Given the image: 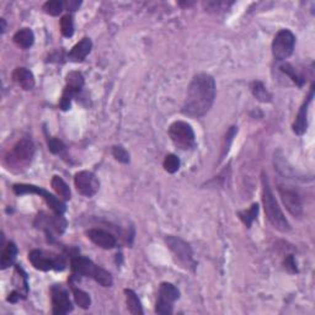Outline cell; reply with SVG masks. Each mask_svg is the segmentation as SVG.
<instances>
[{
    "label": "cell",
    "mask_w": 315,
    "mask_h": 315,
    "mask_svg": "<svg viewBox=\"0 0 315 315\" xmlns=\"http://www.w3.org/2000/svg\"><path fill=\"white\" fill-rule=\"evenodd\" d=\"M61 31L65 37H72L73 33H74V21H73V16L70 14H67L62 18Z\"/></svg>",
    "instance_id": "cell-29"
},
{
    "label": "cell",
    "mask_w": 315,
    "mask_h": 315,
    "mask_svg": "<svg viewBox=\"0 0 315 315\" xmlns=\"http://www.w3.org/2000/svg\"><path fill=\"white\" fill-rule=\"evenodd\" d=\"M178 5L180 7H191V5H194V3H178Z\"/></svg>",
    "instance_id": "cell-40"
},
{
    "label": "cell",
    "mask_w": 315,
    "mask_h": 315,
    "mask_svg": "<svg viewBox=\"0 0 315 315\" xmlns=\"http://www.w3.org/2000/svg\"><path fill=\"white\" fill-rule=\"evenodd\" d=\"M67 86L78 94L84 86V76L79 72H72L67 76Z\"/></svg>",
    "instance_id": "cell-25"
},
{
    "label": "cell",
    "mask_w": 315,
    "mask_h": 315,
    "mask_svg": "<svg viewBox=\"0 0 315 315\" xmlns=\"http://www.w3.org/2000/svg\"><path fill=\"white\" fill-rule=\"evenodd\" d=\"M124 294H126V303L127 308H128L130 314L141 315L143 314V309H142L141 300L138 299L137 294L132 289H124Z\"/></svg>",
    "instance_id": "cell-21"
},
{
    "label": "cell",
    "mask_w": 315,
    "mask_h": 315,
    "mask_svg": "<svg viewBox=\"0 0 315 315\" xmlns=\"http://www.w3.org/2000/svg\"><path fill=\"white\" fill-rule=\"evenodd\" d=\"M47 143H48V149H50L53 154H59V153L63 152L65 148L63 142L59 141V139H57V138H48Z\"/></svg>",
    "instance_id": "cell-34"
},
{
    "label": "cell",
    "mask_w": 315,
    "mask_h": 315,
    "mask_svg": "<svg viewBox=\"0 0 315 315\" xmlns=\"http://www.w3.org/2000/svg\"><path fill=\"white\" fill-rule=\"evenodd\" d=\"M14 285L16 286V291L21 294L22 298L26 297L28 293V287H27V276L25 274V271L19 266L15 267V274H14Z\"/></svg>",
    "instance_id": "cell-20"
},
{
    "label": "cell",
    "mask_w": 315,
    "mask_h": 315,
    "mask_svg": "<svg viewBox=\"0 0 315 315\" xmlns=\"http://www.w3.org/2000/svg\"><path fill=\"white\" fill-rule=\"evenodd\" d=\"M257 213H259V204L254 203L249 209L238 212V215H239V218L241 220H243L244 224H245L248 228H250L252 222L256 219Z\"/></svg>",
    "instance_id": "cell-24"
},
{
    "label": "cell",
    "mask_w": 315,
    "mask_h": 315,
    "mask_svg": "<svg viewBox=\"0 0 315 315\" xmlns=\"http://www.w3.org/2000/svg\"><path fill=\"white\" fill-rule=\"evenodd\" d=\"M13 79L24 90H31L35 86V76L26 68H16L13 73Z\"/></svg>",
    "instance_id": "cell-17"
},
{
    "label": "cell",
    "mask_w": 315,
    "mask_h": 315,
    "mask_svg": "<svg viewBox=\"0 0 315 315\" xmlns=\"http://www.w3.org/2000/svg\"><path fill=\"white\" fill-rule=\"evenodd\" d=\"M92 278H94V280H95L99 285H101L102 287H111L113 283L111 274L98 265H96L95 269H94Z\"/></svg>",
    "instance_id": "cell-23"
},
{
    "label": "cell",
    "mask_w": 315,
    "mask_h": 315,
    "mask_svg": "<svg viewBox=\"0 0 315 315\" xmlns=\"http://www.w3.org/2000/svg\"><path fill=\"white\" fill-rule=\"evenodd\" d=\"M52 187L59 197H62L65 201L70 200V197H72V192H70L69 186L65 184V181L61 176H57V175L56 176H53Z\"/></svg>",
    "instance_id": "cell-22"
},
{
    "label": "cell",
    "mask_w": 315,
    "mask_h": 315,
    "mask_svg": "<svg viewBox=\"0 0 315 315\" xmlns=\"http://www.w3.org/2000/svg\"><path fill=\"white\" fill-rule=\"evenodd\" d=\"M180 297V292L172 283L163 282L159 287V298L155 305V311L161 315L172 313V304Z\"/></svg>",
    "instance_id": "cell-8"
},
{
    "label": "cell",
    "mask_w": 315,
    "mask_h": 315,
    "mask_svg": "<svg viewBox=\"0 0 315 315\" xmlns=\"http://www.w3.org/2000/svg\"><path fill=\"white\" fill-rule=\"evenodd\" d=\"M16 255H18V248H16V245L13 241H10V243L7 244V246L3 248L2 260H0V267H2V269L10 267L16 259Z\"/></svg>",
    "instance_id": "cell-19"
},
{
    "label": "cell",
    "mask_w": 315,
    "mask_h": 315,
    "mask_svg": "<svg viewBox=\"0 0 315 315\" xmlns=\"http://www.w3.org/2000/svg\"><path fill=\"white\" fill-rule=\"evenodd\" d=\"M96 265L84 256H75L72 260V269L75 276L92 277Z\"/></svg>",
    "instance_id": "cell-15"
},
{
    "label": "cell",
    "mask_w": 315,
    "mask_h": 315,
    "mask_svg": "<svg viewBox=\"0 0 315 315\" xmlns=\"http://www.w3.org/2000/svg\"><path fill=\"white\" fill-rule=\"evenodd\" d=\"M204 8L208 11H217L228 8V4L226 2H207L204 3Z\"/></svg>",
    "instance_id": "cell-35"
},
{
    "label": "cell",
    "mask_w": 315,
    "mask_h": 315,
    "mask_svg": "<svg viewBox=\"0 0 315 315\" xmlns=\"http://www.w3.org/2000/svg\"><path fill=\"white\" fill-rule=\"evenodd\" d=\"M285 265H286V268H287L288 271L297 272L296 262H294V259H293V256H292V255H289L287 259L285 260Z\"/></svg>",
    "instance_id": "cell-37"
},
{
    "label": "cell",
    "mask_w": 315,
    "mask_h": 315,
    "mask_svg": "<svg viewBox=\"0 0 315 315\" xmlns=\"http://www.w3.org/2000/svg\"><path fill=\"white\" fill-rule=\"evenodd\" d=\"M251 92L254 94L255 98L261 102L271 101L272 99L271 94L267 92V89H266V87L263 86V84L260 83V81H254V83L251 84Z\"/></svg>",
    "instance_id": "cell-27"
},
{
    "label": "cell",
    "mask_w": 315,
    "mask_h": 315,
    "mask_svg": "<svg viewBox=\"0 0 315 315\" xmlns=\"http://www.w3.org/2000/svg\"><path fill=\"white\" fill-rule=\"evenodd\" d=\"M74 184L76 190L85 197H93L100 189V183L98 177L92 171H79L74 176Z\"/></svg>",
    "instance_id": "cell-10"
},
{
    "label": "cell",
    "mask_w": 315,
    "mask_h": 315,
    "mask_svg": "<svg viewBox=\"0 0 315 315\" xmlns=\"http://www.w3.org/2000/svg\"><path fill=\"white\" fill-rule=\"evenodd\" d=\"M169 137L177 148L183 150L194 148L196 144L194 129L184 121H176L170 126Z\"/></svg>",
    "instance_id": "cell-3"
},
{
    "label": "cell",
    "mask_w": 315,
    "mask_h": 315,
    "mask_svg": "<svg viewBox=\"0 0 315 315\" xmlns=\"http://www.w3.org/2000/svg\"><path fill=\"white\" fill-rule=\"evenodd\" d=\"M180 159H178L175 154H169L165 157L164 160V169L169 174H175L178 169H180Z\"/></svg>",
    "instance_id": "cell-30"
},
{
    "label": "cell",
    "mask_w": 315,
    "mask_h": 315,
    "mask_svg": "<svg viewBox=\"0 0 315 315\" xmlns=\"http://www.w3.org/2000/svg\"><path fill=\"white\" fill-rule=\"evenodd\" d=\"M215 99V81L213 76L201 73L194 76L187 89L184 113L191 117H202L213 106Z\"/></svg>",
    "instance_id": "cell-1"
},
{
    "label": "cell",
    "mask_w": 315,
    "mask_h": 315,
    "mask_svg": "<svg viewBox=\"0 0 315 315\" xmlns=\"http://www.w3.org/2000/svg\"><path fill=\"white\" fill-rule=\"evenodd\" d=\"M165 243L169 246V249L175 254V256L177 257L180 262H183L186 267L189 266H195L194 262V254H192L191 248H190L189 244L185 240H183L178 237H169L165 238Z\"/></svg>",
    "instance_id": "cell-9"
},
{
    "label": "cell",
    "mask_w": 315,
    "mask_h": 315,
    "mask_svg": "<svg viewBox=\"0 0 315 315\" xmlns=\"http://www.w3.org/2000/svg\"><path fill=\"white\" fill-rule=\"evenodd\" d=\"M313 96H314V86H311L309 95L306 96L305 101L303 102L302 107L299 109V112H298L296 117V121H294L293 123V132L298 136L304 134L306 130V126H308V122H306V118H308V109L311 100H313Z\"/></svg>",
    "instance_id": "cell-13"
},
{
    "label": "cell",
    "mask_w": 315,
    "mask_h": 315,
    "mask_svg": "<svg viewBox=\"0 0 315 315\" xmlns=\"http://www.w3.org/2000/svg\"><path fill=\"white\" fill-rule=\"evenodd\" d=\"M13 190L14 192L19 196L26 194L39 195L44 201H46V203L51 207V209H52L57 215H63V213L65 212V204L62 202L59 198L55 197V196L50 194L46 190L42 189V187L35 185H26V184H16V185H14Z\"/></svg>",
    "instance_id": "cell-4"
},
{
    "label": "cell",
    "mask_w": 315,
    "mask_h": 315,
    "mask_svg": "<svg viewBox=\"0 0 315 315\" xmlns=\"http://www.w3.org/2000/svg\"><path fill=\"white\" fill-rule=\"evenodd\" d=\"M81 5L80 2H76V0H68V2L64 3L65 9L68 11H76L79 9V7Z\"/></svg>",
    "instance_id": "cell-36"
},
{
    "label": "cell",
    "mask_w": 315,
    "mask_h": 315,
    "mask_svg": "<svg viewBox=\"0 0 315 315\" xmlns=\"http://www.w3.org/2000/svg\"><path fill=\"white\" fill-rule=\"evenodd\" d=\"M74 95H76V93L74 90H72L70 87L65 86L63 95H62L61 102H59V106L63 111H67V110L70 109V102H72V99L74 98Z\"/></svg>",
    "instance_id": "cell-32"
},
{
    "label": "cell",
    "mask_w": 315,
    "mask_h": 315,
    "mask_svg": "<svg viewBox=\"0 0 315 315\" xmlns=\"http://www.w3.org/2000/svg\"><path fill=\"white\" fill-rule=\"evenodd\" d=\"M0 22H2V33L5 32V28H7V24H5V20L2 19L0 20Z\"/></svg>",
    "instance_id": "cell-39"
},
{
    "label": "cell",
    "mask_w": 315,
    "mask_h": 315,
    "mask_svg": "<svg viewBox=\"0 0 315 315\" xmlns=\"http://www.w3.org/2000/svg\"><path fill=\"white\" fill-rule=\"evenodd\" d=\"M33 154H35V146H33L32 141L24 138L19 141L13 148V152L10 153L9 157L7 158L8 166L11 167H19L24 166L32 160Z\"/></svg>",
    "instance_id": "cell-6"
},
{
    "label": "cell",
    "mask_w": 315,
    "mask_h": 315,
    "mask_svg": "<svg viewBox=\"0 0 315 315\" xmlns=\"http://www.w3.org/2000/svg\"><path fill=\"white\" fill-rule=\"evenodd\" d=\"M64 9V3L59 2V0H51V2L44 3L43 10L44 13L51 16H58Z\"/></svg>",
    "instance_id": "cell-28"
},
{
    "label": "cell",
    "mask_w": 315,
    "mask_h": 315,
    "mask_svg": "<svg viewBox=\"0 0 315 315\" xmlns=\"http://www.w3.org/2000/svg\"><path fill=\"white\" fill-rule=\"evenodd\" d=\"M86 235L95 245H98L99 248L106 249V250L115 248L116 243H117L112 234L102 231V229H89L86 232Z\"/></svg>",
    "instance_id": "cell-14"
},
{
    "label": "cell",
    "mask_w": 315,
    "mask_h": 315,
    "mask_svg": "<svg viewBox=\"0 0 315 315\" xmlns=\"http://www.w3.org/2000/svg\"><path fill=\"white\" fill-rule=\"evenodd\" d=\"M20 298H21V294H20L18 291H14V292H11V293L9 294V297H8V302L16 303V302H19Z\"/></svg>",
    "instance_id": "cell-38"
},
{
    "label": "cell",
    "mask_w": 315,
    "mask_h": 315,
    "mask_svg": "<svg viewBox=\"0 0 315 315\" xmlns=\"http://www.w3.org/2000/svg\"><path fill=\"white\" fill-rule=\"evenodd\" d=\"M92 48H93L92 39L84 37L80 42H78V43L72 48V51H70L68 57H69V59L72 62H81L86 58V56L89 55Z\"/></svg>",
    "instance_id": "cell-16"
},
{
    "label": "cell",
    "mask_w": 315,
    "mask_h": 315,
    "mask_svg": "<svg viewBox=\"0 0 315 315\" xmlns=\"http://www.w3.org/2000/svg\"><path fill=\"white\" fill-rule=\"evenodd\" d=\"M28 260L32 263V266L39 271H63L65 268V261L63 257L58 255L46 254L42 250H32L28 254Z\"/></svg>",
    "instance_id": "cell-5"
},
{
    "label": "cell",
    "mask_w": 315,
    "mask_h": 315,
    "mask_svg": "<svg viewBox=\"0 0 315 315\" xmlns=\"http://www.w3.org/2000/svg\"><path fill=\"white\" fill-rule=\"evenodd\" d=\"M72 291H73V296H74V300L76 304L83 309H89L90 305H92V299H90L89 293L84 292L83 289H79V288L74 287V286H72Z\"/></svg>",
    "instance_id": "cell-26"
},
{
    "label": "cell",
    "mask_w": 315,
    "mask_h": 315,
    "mask_svg": "<svg viewBox=\"0 0 315 315\" xmlns=\"http://www.w3.org/2000/svg\"><path fill=\"white\" fill-rule=\"evenodd\" d=\"M112 154H113V157L116 158V160H118L120 163H123V164L129 163V154H128V152L123 148V147H121V146L113 147Z\"/></svg>",
    "instance_id": "cell-33"
},
{
    "label": "cell",
    "mask_w": 315,
    "mask_h": 315,
    "mask_svg": "<svg viewBox=\"0 0 315 315\" xmlns=\"http://www.w3.org/2000/svg\"><path fill=\"white\" fill-rule=\"evenodd\" d=\"M13 39L20 48L27 50V48H30L33 44V42H35V35H33L31 28L25 27V28H21V30H19L18 32L14 35Z\"/></svg>",
    "instance_id": "cell-18"
},
{
    "label": "cell",
    "mask_w": 315,
    "mask_h": 315,
    "mask_svg": "<svg viewBox=\"0 0 315 315\" xmlns=\"http://www.w3.org/2000/svg\"><path fill=\"white\" fill-rule=\"evenodd\" d=\"M296 37L289 30H281L272 42V55L277 61H285L293 53Z\"/></svg>",
    "instance_id": "cell-7"
},
{
    "label": "cell",
    "mask_w": 315,
    "mask_h": 315,
    "mask_svg": "<svg viewBox=\"0 0 315 315\" xmlns=\"http://www.w3.org/2000/svg\"><path fill=\"white\" fill-rule=\"evenodd\" d=\"M281 70H282V72L285 73V74H287L289 78H291L292 80H293L294 83L298 85V86H302L303 83H304V80H303V79H302V76L297 74L296 69H294V68L292 67L291 64L286 63V64L281 65Z\"/></svg>",
    "instance_id": "cell-31"
},
{
    "label": "cell",
    "mask_w": 315,
    "mask_h": 315,
    "mask_svg": "<svg viewBox=\"0 0 315 315\" xmlns=\"http://www.w3.org/2000/svg\"><path fill=\"white\" fill-rule=\"evenodd\" d=\"M51 294H52L53 314L64 315L73 310L72 302L68 296V292L64 288H62L61 286H55L52 287Z\"/></svg>",
    "instance_id": "cell-12"
},
{
    "label": "cell",
    "mask_w": 315,
    "mask_h": 315,
    "mask_svg": "<svg viewBox=\"0 0 315 315\" xmlns=\"http://www.w3.org/2000/svg\"><path fill=\"white\" fill-rule=\"evenodd\" d=\"M261 183H262V203L263 208H265V214L267 217L268 222L272 224L274 228H276L280 232H289L291 226H289L288 220L286 219L285 214L281 211L280 206H278L276 198H275L274 194L271 191V187H269L267 175H265V172H262V176H261Z\"/></svg>",
    "instance_id": "cell-2"
},
{
    "label": "cell",
    "mask_w": 315,
    "mask_h": 315,
    "mask_svg": "<svg viewBox=\"0 0 315 315\" xmlns=\"http://www.w3.org/2000/svg\"><path fill=\"white\" fill-rule=\"evenodd\" d=\"M278 192H280L281 200H282L286 209H287L289 213L293 215V217H300L303 214V203L299 195L296 191H293V190L283 186L278 187Z\"/></svg>",
    "instance_id": "cell-11"
}]
</instances>
